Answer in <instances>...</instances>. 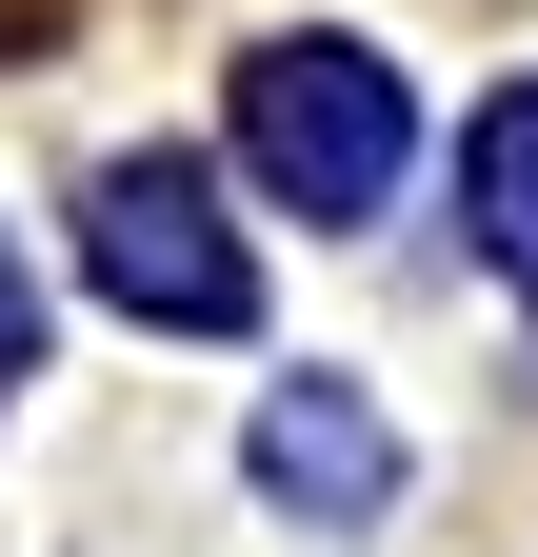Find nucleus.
<instances>
[{
    "label": "nucleus",
    "mask_w": 538,
    "mask_h": 557,
    "mask_svg": "<svg viewBox=\"0 0 538 557\" xmlns=\"http://www.w3.org/2000/svg\"><path fill=\"white\" fill-rule=\"evenodd\" d=\"M240 160L299 199V220H379V180H399V81L359 40H280V60H240Z\"/></svg>",
    "instance_id": "f257e3e1"
},
{
    "label": "nucleus",
    "mask_w": 538,
    "mask_h": 557,
    "mask_svg": "<svg viewBox=\"0 0 538 557\" xmlns=\"http://www.w3.org/2000/svg\"><path fill=\"white\" fill-rule=\"evenodd\" d=\"M81 278H100L120 319H180V338H240V319H259V259L220 239L199 160H100V199H81Z\"/></svg>",
    "instance_id": "f03ea898"
},
{
    "label": "nucleus",
    "mask_w": 538,
    "mask_h": 557,
    "mask_svg": "<svg viewBox=\"0 0 538 557\" xmlns=\"http://www.w3.org/2000/svg\"><path fill=\"white\" fill-rule=\"evenodd\" d=\"M259 478L319 498V518H379V498H399V438H379L340 379H299V398H259Z\"/></svg>",
    "instance_id": "7ed1b4c3"
},
{
    "label": "nucleus",
    "mask_w": 538,
    "mask_h": 557,
    "mask_svg": "<svg viewBox=\"0 0 538 557\" xmlns=\"http://www.w3.org/2000/svg\"><path fill=\"white\" fill-rule=\"evenodd\" d=\"M458 199H479L499 278L538 299V81H518V100H479V139H458Z\"/></svg>",
    "instance_id": "20e7f679"
},
{
    "label": "nucleus",
    "mask_w": 538,
    "mask_h": 557,
    "mask_svg": "<svg viewBox=\"0 0 538 557\" xmlns=\"http://www.w3.org/2000/svg\"><path fill=\"white\" fill-rule=\"evenodd\" d=\"M0 379H21V278H0Z\"/></svg>",
    "instance_id": "39448f33"
}]
</instances>
